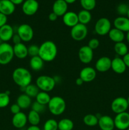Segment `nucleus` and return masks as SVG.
<instances>
[{"instance_id":"f257e3e1","label":"nucleus","mask_w":129,"mask_h":130,"mask_svg":"<svg viewBox=\"0 0 129 130\" xmlns=\"http://www.w3.org/2000/svg\"><path fill=\"white\" fill-rule=\"evenodd\" d=\"M58 54V48L52 41H46L39 46V56L44 62H50L54 60Z\"/></svg>"},{"instance_id":"f03ea898","label":"nucleus","mask_w":129,"mask_h":130,"mask_svg":"<svg viewBox=\"0 0 129 130\" xmlns=\"http://www.w3.org/2000/svg\"><path fill=\"white\" fill-rule=\"evenodd\" d=\"M12 79L20 88H24L31 84L32 76L30 71L24 67H17L12 73Z\"/></svg>"},{"instance_id":"7ed1b4c3","label":"nucleus","mask_w":129,"mask_h":130,"mask_svg":"<svg viewBox=\"0 0 129 130\" xmlns=\"http://www.w3.org/2000/svg\"><path fill=\"white\" fill-rule=\"evenodd\" d=\"M49 112L54 116L61 115L66 110L65 100L59 96L51 97L48 105Z\"/></svg>"},{"instance_id":"20e7f679","label":"nucleus","mask_w":129,"mask_h":130,"mask_svg":"<svg viewBox=\"0 0 129 130\" xmlns=\"http://www.w3.org/2000/svg\"><path fill=\"white\" fill-rule=\"evenodd\" d=\"M56 81L54 78L48 75H41L37 78L35 85L39 90L45 92H50L56 86Z\"/></svg>"},{"instance_id":"39448f33","label":"nucleus","mask_w":129,"mask_h":130,"mask_svg":"<svg viewBox=\"0 0 129 130\" xmlns=\"http://www.w3.org/2000/svg\"><path fill=\"white\" fill-rule=\"evenodd\" d=\"M13 46L8 43L0 44V64L5 66L10 63L14 57Z\"/></svg>"},{"instance_id":"423d86ee","label":"nucleus","mask_w":129,"mask_h":130,"mask_svg":"<svg viewBox=\"0 0 129 130\" xmlns=\"http://www.w3.org/2000/svg\"><path fill=\"white\" fill-rule=\"evenodd\" d=\"M111 29V23L108 19L102 17L99 19L94 26L95 32L98 35L103 36L108 34Z\"/></svg>"},{"instance_id":"0eeeda50","label":"nucleus","mask_w":129,"mask_h":130,"mask_svg":"<svg viewBox=\"0 0 129 130\" xmlns=\"http://www.w3.org/2000/svg\"><path fill=\"white\" fill-rule=\"evenodd\" d=\"M88 34V29L83 24L78 23L71 29L70 35L72 39L76 41H81L85 39Z\"/></svg>"},{"instance_id":"6e6552de","label":"nucleus","mask_w":129,"mask_h":130,"mask_svg":"<svg viewBox=\"0 0 129 130\" xmlns=\"http://www.w3.org/2000/svg\"><path fill=\"white\" fill-rule=\"evenodd\" d=\"M16 33L21 38L22 41L25 43L30 41L34 36V32L32 27L27 24H21L18 27Z\"/></svg>"},{"instance_id":"1a4fd4ad","label":"nucleus","mask_w":129,"mask_h":130,"mask_svg":"<svg viewBox=\"0 0 129 130\" xmlns=\"http://www.w3.org/2000/svg\"><path fill=\"white\" fill-rule=\"evenodd\" d=\"M128 107L126 99L122 96H119L115 99L111 104V110L116 114L126 112Z\"/></svg>"},{"instance_id":"9d476101","label":"nucleus","mask_w":129,"mask_h":130,"mask_svg":"<svg viewBox=\"0 0 129 130\" xmlns=\"http://www.w3.org/2000/svg\"><path fill=\"white\" fill-rule=\"evenodd\" d=\"M115 126L119 130H126L129 127V113L127 112L116 114L114 118Z\"/></svg>"},{"instance_id":"9b49d317","label":"nucleus","mask_w":129,"mask_h":130,"mask_svg":"<svg viewBox=\"0 0 129 130\" xmlns=\"http://www.w3.org/2000/svg\"><path fill=\"white\" fill-rule=\"evenodd\" d=\"M39 4L37 0H25L22 3V10L27 16H32L37 12Z\"/></svg>"},{"instance_id":"f8f14e48","label":"nucleus","mask_w":129,"mask_h":130,"mask_svg":"<svg viewBox=\"0 0 129 130\" xmlns=\"http://www.w3.org/2000/svg\"><path fill=\"white\" fill-rule=\"evenodd\" d=\"M94 50L87 45L83 46L78 50V56L80 61L84 64H88L91 63L93 60Z\"/></svg>"},{"instance_id":"ddd939ff","label":"nucleus","mask_w":129,"mask_h":130,"mask_svg":"<svg viewBox=\"0 0 129 130\" xmlns=\"http://www.w3.org/2000/svg\"><path fill=\"white\" fill-rule=\"evenodd\" d=\"M96 70L92 67H85L80 72L79 77H80L83 83H90L95 79L96 77Z\"/></svg>"},{"instance_id":"4468645a","label":"nucleus","mask_w":129,"mask_h":130,"mask_svg":"<svg viewBox=\"0 0 129 130\" xmlns=\"http://www.w3.org/2000/svg\"><path fill=\"white\" fill-rule=\"evenodd\" d=\"M95 67L96 71L99 72H107L111 67V59L106 56L101 57L96 61Z\"/></svg>"},{"instance_id":"2eb2a0df","label":"nucleus","mask_w":129,"mask_h":130,"mask_svg":"<svg viewBox=\"0 0 129 130\" xmlns=\"http://www.w3.org/2000/svg\"><path fill=\"white\" fill-rule=\"evenodd\" d=\"M97 125L101 130H113L115 128L114 119L108 115L100 116Z\"/></svg>"},{"instance_id":"dca6fc26","label":"nucleus","mask_w":129,"mask_h":130,"mask_svg":"<svg viewBox=\"0 0 129 130\" xmlns=\"http://www.w3.org/2000/svg\"><path fill=\"white\" fill-rule=\"evenodd\" d=\"M27 122V116L22 111L13 115L11 119L13 126L18 129H21L25 127Z\"/></svg>"},{"instance_id":"f3484780","label":"nucleus","mask_w":129,"mask_h":130,"mask_svg":"<svg viewBox=\"0 0 129 130\" xmlns=\"http://www.w3.org/2000/svg\"><path fill=\"white\" fill-rule=\"evenodd\" d=\"M68 4L64 0H56L53 4V12L58 17H63L68 11Z\"/></svg>"},{"instance_id":"a211bd4d","label":"nucleus","mask_w":129,"mask_h":130,"mask_svg":"<svg viewBox=\"0 0 129 130\" xmlns=\"http://www.w3.org/2000/svg\"><path fill=\"white\" fill-rule=\"evenodd\" d=\"M115 28L125 32L129 31V19L127 17L119 16L116 17L113 21Z\"/></svg>"},{"instance_id":"6ab92c4d","label":"nucleus","mask_w":129,"mask_h":130,"mask_svg":"<svg viewBox=\"0 0 129 130\" xmlns=\"http://www.w3.org/2000/svg\"><path fill=\"white\" fill-rule=\"evenodd\" d=\"M62 20L63 22L66 26L68 27L72 28L78 24V15L76 13L73 11H67L63 17H62Z\"/></svg>"},{"instance_id":"aec40b11","label":"nucleus","mask_w":129,"mask_h":130,"mask_svg":"<svg viewBox=\"0 0 129 130\" xmlns=\"http://www.w3.org/2000/svg\"><path fill=\"white\" fill-rule=\"evenodd\" d=\"M13 35V28L9 24H5L0 28V39L3 43H8L9 41L11 40Z\"/></svg>"},{"instance_id":"412c9836","label":"nucleus","mask_w":129,"mask_h":130,"mask_svg":"<svg viewBox=\"0 0 129 130\" xmlns=\"http://www.w3.org/2000/svg\"><path fill=\"white\" fill-rule=\"evenodd\" d=\"M111 69L115 73L121 74L126 71V66L122 58L120 57H115L111 60Z\"/></svg>"},{"instance_id":"4be33fe9","label":"nucleus","mask_w":129,"mask_h":130,"mask_svg":"<svg viewBox=\"0 0 129 130\" xmlns=\"http://www.w3.org/2000/svg\"><path fill=\"white\" fill-rule=\"evenodd\" d=\"M15 11V5L10 0H0V13L8 17L12 15Z\"/></svg>"},{"instance_id":"5701e85b","label":"nucleus","mask_w":129,"mask_h":130,"mask_svg":"<svg viewBox=\"0 0 129 130\" xmlns=\"http://www.w3.org/2000/svg\"><path fill=\"white\" fill-rule=\"evenodd\" d=\"M14 55L19 59H24L28 55V47L23 43H18L13 46Z\"/></svg>"},{"instance_id":"b1692460","label":"nucleus","mask_w":129,"mask_h":130,"mask_svg":"<svg viewBox=\"0 0 129 130\" xmlns=\"http://www.w3.org/2000/svg\"><path fill=\"white\" fill-rule=\"evenodd\" d=\"M108 36L115 43L123 42L125 38V33L115 27L110 30V32L108 33Z\"/></svg>"},{"instance_id":"393cba45","label":"nucleus","mask_w":129,"mask_h":130,"mask_svg":"<svg viewBox=\"0 0 129 130\" xmlns=\"http://www.w3.org/2000/svg\"><path fill=\"white\" fill-rule=\"evenodd\" d=\"M16 104L19 105L21 109H27L31 106L32 99L25 93H22L18 96Z\"/></svg>"},{"instance_id":"a878e982","label":"nucleus","mask_w":129,"mask_h":130,"mask_svg":"<svg viewBox=\"0 0 129 130\" xmlns=\"http://www.w3.org/2000/svg\"><path fill=\"white\" fill-rule=\"evenodd\" d=\"M29 65L32 70L34 71H39L44 67V62L39 56L31 57Z\"/></svg>"},{"instance_id":"bb28decb","label":"nucleus","mask_w":129,"mask_h":130,"mask_svg":"<svg viewBox=\"0 0 129 130\" xmlns=\"http://www.w3.org/2000/svg\"><path fill=\"white\" fill-rule=\"evenodd\" d=\"M78 15V22L80 24H83V25H87L92 19V15L91 13V11H87L85 10H82L77 13Z\"/></svg>"},{"instance_id":"cd10ccee","label":"nucleus","mask_w":129,"mask_h":130,"mask_svg":"<svg viewBox=\"0 0 129 130\" xmlns=\"http://www.w3.org/2000/svg\"><path fill=\"white\" fill-rule=\"evenodd\" d=\"M114 51L120 57H123L128 52L127 45L124 42L115 43L114 45Z\"/></svg>"},{"instance_id":"c85d7f7f","label":"nucleus","mask_w":129,"mask_h":130,"mask_svg":"<svg viewBox=\"0 0 129 130\" xmlns=\"http://www.w3.org/2000/svg\"><path fill=\"white\" fill-rule=\"evenodd\" d=\"M99 118L97 116L92 114H88L83 118V122L86 126L89 127H94L98 124Z\"/></svg>"},{"instance_id":"c756f323","label":"nucleus","mask_w":129,"mask_h":130,"mask_svg":"<svg viewBox=\"0 0 129 130\" xmlns=\"http://www.w3.org/2000/svg\"><path fill=\"white\" fill-rule=\"evenodd\" d=\"M74 127L73 121L68 118H63L58 122L59 130H72Z\"/></svg>"},{"instance_id":"7c9ffc66","label":"nucleus","mask_w":129,"mask_h":130,"mask_svg":"<svg viewBox=\"0 0 129 130\" xmlns=\"http://www.w3.org/2000/svg\"><path fill=\"white\" fill-rule=\"evenodd\" d=\"M27 120L30 125L38 126L40 122V114L34 110H30L27 115Z\"/></svg>"},{"instance_id":"2f4dec72","label":"nucleus","mask_w":129,"mask_h":130,"mask_svg":"<svg viewBox=\"0 0 129 130\" xmlns=\"http://www.w3.org/2000/svg\"><path fill=\"white\" fill-rule=\"evenodd\" d=\"M24 90V91L27 95L30 96V98H35L37 94L39 93V89L37 86L36 85H34V84H30L26 86L25 88H22Z\"/></svg>"},{"instance_id":"473e14b6","label":"nucleus","mask_w":129,"mask_h":130,"mask_svg":"<svg viewBox=\"0 0 129 130\" xmlns=\"http://www.w3.org/2000/svg\"><path fill=\"white\" fill-rule=\"evenodd\" d=\"M51 97L49 95L48 92L45 91H39V93L35 97V101L37 102L39 104L44 105H47L49 104Z\"/></svg>"},{"instance_id":"72a5a7b5","label":"nucleus","mask_w":129,"mask_h":130,"mask_svg":"<svg viewBox=\"0 0 129 130\" xmlns=\"http://www.w3.org/2000/svg\"><path fill=\"white\" fill-rule=\"evenodd\" d=\"M10 91L0 93V109L5 108L10 102Z\"/></svg>"},{"instance_id":"f704fd0d","label":"nucleus","mask_w":129,"mask_h":130,"mask_svg":"<svg viewBox=\"0 0 129 130\" xmlns=\"http://www.w3.org/2000/svg\"><path fill=\"white\" fill-rule=\"evenodd\" d=\"M80 2L83 10L91 11L96 8V0H80Z\"/></svg>"},{"instance_id":"c9c22d12","label":"nucleus","mask_w":129,"mask_h":130,"mask_svg":"<svg viewBox=\"0 0 129 130\" xmlns=\"http://www.w3.org/2000/svg\"><path fill=\"white\" fill-rule=\"evenodd\" d=\"M44 130H58V122L54 119H49L44 124Z\"/></svg>"},{"instance_id":"e433bc0d","label":"nucleus","mask_w":129,"mask_h":130,"mask_svg":"<svg viewBox=\"0 0 129 130\" xmlns=\"http://www.w3.org/2000/svg\"><path fill=\"white\" fill-rule=\"evenodd\" d=\"M39 46L37 44H31L28 47V55L31 57L39 56Z\"/></svg>"},{"instance_id":"4c0bfd02","label":"nucleus","mask_w":129,"mask_h":130,"mask_svg":"<svg viewBox=\"0 0 129 130\" xmlns=\"http://www.w3.org/2000/svg\"><path fill=\"white\" fill-rule=\"evenodd\" d=\"M31 110H34V111L37 112L39 114H40V113L43 112L46 110V105H42V104H39L37 102H34V103H32L31 105Z\"/></svg>"},{"instance_id":"58836bf2","label":"nucleus","mask_w":129,"mask_h":130,"mask_svg":"<svg viewBox=\"0 0 129 130\" xmlns=\"http://www.w3.org/2000/svg\"><path fill=\"white\" fill-rule=\"evenodd\" d=\"M129 6L127 5L125 3H121L118 6L117 9V12L120 16H125L126 15L128 12V10Z\"/></svg>"},{"instance_id":"ea45409f","label":"nucleus","mask_w":129,"mask_h":130,"mask_svg":"<svg viewBox=\"0 0 129 130\" xmlns=\"http://www.w3.org/2000/svg\"><path fill=\"white\" fill-rule=\"evenodd\" d=\"M100 44V42L99 41L98 39L97 38H92L91 39H90L88 42V46L92 50H94L97 49L99 47Z\"/></svg>"},{"instance_id":"a19ab883","label":"nucleus","mask_w":129,"mask_h":130,"mask_svg":"<svg viewBox=\"0 0 129 130\" xmlns=\"http://www.w3.org/2000/svg\"><path fill=\"white\" fill-rule=\"evenodd\" d=\"M10 111L13 115H15V114H18L20 112H21V108L19 107V105L16 103V104H13L10 107Z\"/></svg>"},{"instance_id":"79ce46f5","label":"nucleus","mask_w":129,"mask_h":130,"mask_svg":"<svg viewBox=\"0 0 129 130\" xmlns=\"http://www.w3.org/2000/svg\"><path fill=\"white\" fill-rule=\"evenodd\" d=\"M8 20L7 16L0 13V28L6 24Z\"/></svg>"},{"instance_id":"37998d69","label":"nucleus","mask_w":129,"mask_h":130,"mask_svg":"<svg viewBox=\"0 0 129 130\" xmlns=\"http://www.w3.org/2000/svg\"><path fill=\"white\" fill-rule=\"evenodd\" d=\"M11 40H12V42L13 43L14 45H15V44H18V43H22L21 38H20V36H19V35L17 34V33L14 34V35L13 36L12 38H11Z\"/></svg>"},{"instance_id":"c03bdc74","label":"nucleus","mask_w":129,"mask_h":130,"mask_svg":"<svg viewBox=\"0 0 129 130\" xmlns=\"http://www.w3.org/2000/svg\"><path fill=\"white\" fill-rule=\"evenodd\" d=\"M58 15H57L56 14L54 13H53V11H52L51 13H50L49 14V15H48V19H49V20L51 22L56 21V20L58 19Z\"/></svg>"},{"instance_id":"a18cd8bd","label":"nucleus","mask_w":129,"mask_h":130,"mask_svg":"<svg viewBox=\"0 0 129 130\" xmlns=\"http://www.w3.org/2000/svg\"><path fill=\"white\" fill-rule=\"evenodd\" d=\"M123 60L124 63H125V66L126 67L129 68V52H128L125 55H124L122 58Z\"/></svg>"},{"instance_id":"49530a36","label":"nucleus","mask_w":129,"mask_h":130,"mask_svg":"<svg viewBox=\"0 0 129 130\" xmlns=\"http://www.w3.org/2000/svg\"><path fill=\"white\" fill-rule=\"evenodd\" d=\"M10 1L12 2L15 5H21L24 2V0H10Z\"/></svg>"},{"instance_id":"de8ad7c7","label":"nucleus","mask_w":129,"mask_h":130,"mask_svg":"<svg viewBox=\"0 0 129 130\" xmlns=\"http://www.w3.org/2000/svg\"><path fill=\"white\" fill-rule=\"evenodd\" d=\"M27 130H41L38 126H34L30 125L29 128L27 129Z\"/></svg>"},{"instance_id":"09e8293b","label":"nucleus","mask_w":129,"mask_h":130,"mask_svg":"<svg viewBox=\"0 0 129 130\" xmlns=\"http://www.w3.org/2000/svg\"><path fill=\"white\" fill-rule=\"evenodd\" d=\"M75 83L77 86H81V85H83V81H82V79L80 78V77H78V78L76 79Z\"/></svg>"},{"instance_id":"8fccbe9b","label":"nucleus","mask_w":129,"mask_h":130,"mask_svg":"<svg viewBox=\"0 0 129 130\" xmlns=\"http://www.w3.org/2000/svg\"><path fill=\"white\" fill-rule=\"evenodd\" d=\"M64 1H65V2L67 3V4H73V3H74L76 1H77V0H64Z\"/></svg>"},{"instance_id":"3c124183","label":"nucleus","mask_w":129,"mask_h":130,"mask_svg":"<svg viewBox=\"0 0 129 130\" xmlns=\"http://www.w3.org/2000/svg\"><path fill=\"white\" fill-rule=\"evenodd\" d=\"M125 38H126V41H127L128 43L129 44V31L126 32V35H125Z\"/></svg>"},{"instance_id":"603ef678","label":"nucleus","mask_w":129,"mask_h":130,"mask_svg":"<svg viewBox=\"0 0 129 130\" xmlns=\"http://www.w3.org/2000/svg\"><path fill=\"white\" fill-rule=\"evenodd\" d=\"M126 17H127V18H128V19H129V8H128V10L127 14H126Z\"/></svg>"},{"instance_id":"864d4df0","label":"nucleus","mask_w":129,"mask_h":130,"mask_svg":"<svg viewBox=\"0 0 129 130\" xmlns=\"http://www.w3.org/2000/svg\"><path fill=\"white\" fill-rule=\"evenodd\" d=\"M126 100H127V102H128V106H129V96H128V98L126 99Z\"/></svg>"},{"instance_id":"5fc2aeb1","label":"nucleus","mask_w":129,"mask_h":130,"mask_svg":"<svg viewBox=\"0 0 129 130\" xmlns=\"http://www.w3.org/2000/svg\"><path fill=\"white\" fill-rule=\"evenodd\" d=\"M3 43V41H1V39H0V44H1V43Z\"/></svg>"},{"instance_id":"6e6d98bb","label":"nucleus","mask_w":129,"mask_h":130,"mask_svg":"<svg viewBox=\"0 0 129 130\" xmlns=\"http://www.w3.org/2000/svg\"><path fill=\"white\" fill-rule=\"evenodd\" d=\"M126 130H129V127H128V128H127V129H126Z\"/></svg>"},{"instance_id":"4d7b16f0","label":"nucleus","mask_w":129,"mask_h":130,"mask_svg":"<svg viewBox=\"0 0 129 130\" xmlns=\"http://www.w3.org/2000/svg\"><path fill=\"white\" fill-rule=\"evenodd\" d=\"M18 130H24V129H18Z\"/></svg>"},{"instance_id":"13d9d810","label":"nucleus","mask_w":129,"mask_h":130,"mask_svg":"<svg viewBox=\"0 0 129 130\" xmlns=\"http://www.w3.org/2000/svg\"><path fill=\"white\" fill-rule=\"evenodd\" d=\"M58 130H59V129H58Z\"/></svg>"}]
</instances>
